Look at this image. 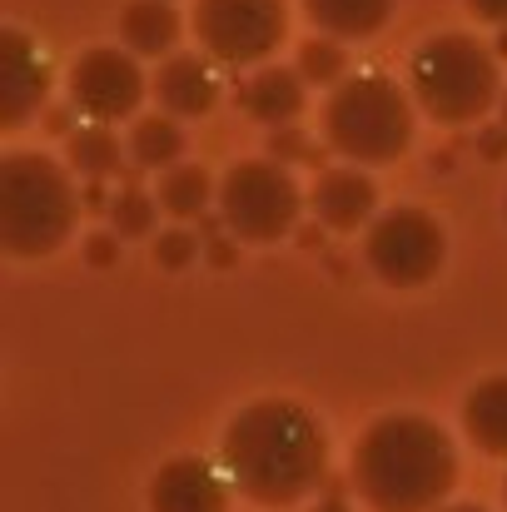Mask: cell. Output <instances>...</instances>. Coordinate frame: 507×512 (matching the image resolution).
<instances>
[{
  "mask_svg": "<svg viewBox=\"0 0 507 512\" xmlns=\"http://www.w3.org/2000/svg\"><path fill=\"white\" fill-rule=\"evenodd\" d=\"M120 234H90L85 239V259L95 264V269H110V264H120Z\"/></svg>",
  "mask_w": 507,
  "mask_h": 512,
  "instance_id": "25",
  "label": "cell"
},
{
  "mask_svg": "<svg viewBox=\"0 0 507 512\" xmlns=\"http://www.w3.org/2000/svg\"><path fill=\"white\" fill-rule=\"evenodd\" d=\"M408 95L438 125H473L503 100L498 50L463 30L428 35L408 60Z\"/></svg>",
  "mask_w": 507,
  "mask_h": 512,
  "instance_id": "4",
  "label": "cell"
},
{
  "mask_svg": "<svg viewBox=\"0 0 507 512\" xmlns=\"http://www.w3.org/2000/svg\"><path fill=\"white\" fill-rule=\"evenodd\" d=\"M438 512H488V508H478V503H443Z\"/></svg>",
  "mask_w": 507,
  "mask_h": 512,
  "instance_id": "33",
  "label": "cell"
},
{
  "mask_svg": "<svg viewBox=\"0 0 507 512\" xmlns=\"http://www.w3.org/2000/svg\"><path fill=\"white\" fill-rule=\"evenodd\" d=\"M50 95V65L20 30H0V130L30 125V115Z\"/></svg>",
  "mask_w": 507,
  "mask_h": 512,
  "instance_id": "10",
  "label": "cell"
},
{
  "mask_svg": "<svg viewBox=\"0 0 507 512\" xmlns=\"http://www.w3.org/2000/svg\"><path fill=\"white\" fill-rule=\"evenodd\" d=\"M453 483V438L423 413H383L353 448V488L373 512H438Z\"/></svg>",
  "mask_w": 507,
  "mask_h": 512,
  "instance_id": "2",
  "label": "cell"
},
{
  "mask_svg": "<svg viewBox=\"0 0 507 512\" xmlns=\"http://www.w3.org/2000/svg\"><path fill=\"white\" fill-rule=\"evenodd\" d=\"M503 125H507V95H503Z\"/></svg>",
  "mask_w": 507,
  "mask_h": 512,
  "instance_id": "35",
  "label": "cell"
},
{
  "mask_svg": "<svg viewBox=\"0 0 507 512\" xmlns=\"http://www.w3.org/2000/svg\"><path fill=\"white\" fill-rule=\"evenodd\" d=\"M463 433L473 438L478 453L507 458V373H493L468 388L463 398Z\"/></svg>",
  "mask_w": 507,
  "mask_h": 512,
  "instance_id": "16",
  "label": "cell"
},
{
  "mask_svg": "<svg viewBox=\"0 0 507 512\" xmlns=\"http://www.w3.org/2000/svg\"><path fill=\"white\" fill-rule=\"evenodd\" d=\"M45 130L50 135H75L70 130V110H45Z\"/></svg>",
  "mask_w": 507,
  "mask_h": 512,
  "instance_id": "29",
  "label": "cell"
},
{
  "mask_svg": "<svg viewBox=\"0 0 507 512\" xmlns=\"http://www.w3.org/2000/svg\"><path fill=\"white\" fill-rule=\"evenodd\" d=\"M289 35L284 0H194V40L219 65H269Z\"/></svg>",
  "mask_w": 507,
  "mask_h": 512,
  "instance_id": "8",
  "label": "cell"
},
{
  "mask_svg": "<svg viewBox=\"0 0 507 512\" xmlns=\"http://www.w3.org/2000/svg\"><path fill=\"white\" fill-rule=\"evenodd\" d=\"M160 204V194H145L140 184H125L120 194H115V204H110V224H115V234L120 239H145L150 229H155V209Z\"/></svg>",
  "mask_w": 507,
  "mask_h": 512,
  "instance_id": "22",
  "label": "cell"
},
{
  "mask_svg": "<svg viewBox=\"0 0 507 512\" xmlns=\"http://www.w3.org/2000/svg\"><path fill=\"white\" fill-rule=\"evenodd\" d=\"M85 209H95V214H110V204H115V194H105V179H85Z\"/></svg>",
  "mask_w": 507,
  "mask_h": 512,
  "instance_id": "27",
  "label": "cell"
},
{
  "mask_svg": "<svg viewBox=\"0 0 507 512\" xmlns=\"http://www.w3.org/2000/svg\"><path fill=\"white\" fill-rule=\"evenodd\" d=\"M219 224L244 244H274L299 224L304 194L279 160H239L219 179Z\"/></svg>",
  "mask_w": 507,
  "mask_h": 512,
  "instance_id": "6",
  "label": "cell"
},
{
  "mask_svg": "<svg viewBox=\"0 0 507 512\" xmlns=\"http://www.w3.org/2000/svg\"><path fill=\"white\" fill-rule=\"evenodd\" d=\"M80 194L65 165L35 150H15L0 165V244L15 259L55 254L80 219Z\"/></svg>",
  "mask_w": 507,
  "mask_h": 512,
  "instance_id": "3",
  "label": "cell"
},
{
  "mask_svg": "<svg viewBox=\"0 0 507 512\" xmlns=\"http://www.w3.org/2000/svg\"><path fill=\"white\" fill-rule=\"evenodd\" d=\"M65 155H70V170L80 179H110L130 160V150H120L110 125H80L75 135H65Z\"/></svg>",
  "mask_w": 507,
  "mask_h": 512,
  "instance_id": "19",
  "label": "cell"
},
{
  "mask_svg": "<svg viewBox=\"0 0 507 512\" xmlns=\"http://www.w3.org/2000/svg\"><path fill=\"white\" fill-rule=\"evenodd\" d=\"M309 85H324V90H334L348 80V55H343V45H338L334 35H314V40H304L299 45V65H294Z\"/></svg>",
  "mask_w": 507,
  "mask_h": 512,
  "instance_id": "21",
  "label": "cell"
},
{
  "mask_svg": "<svg viewBox=\"0 0 507 512\" xmlns=\"http://www.w3.org/2000/svg\"><path fill=\"white\" fill-rule=\"evenodd\" d=\"M413 95L388 75H348L329 90L324 105V145L363 165H393L413 145Z\"/></svg>",
  "mask_w": 507,
  "mask_h": 512,
  "instance_id": "5",
  "label": "cell"
},
{
  "mask_svg": "<svg viewBox=\"0 0 507 512\" xmlns=\"http://www.w3.org/2000/svg\"><path fill=\"white\" fill-rule=\"evenodd\" d=\"M309 204H314V219L324 229H338V234H353L358 224L378 219V189L358 165L324 170L314 179V189H309Z\"/></svg>",
  "mask_w": 507,
  "mask_h": 512,
  "instance_id": "12",
  "label": "cell"
},
{
  "mask_svg": "<svg viewBox=\"0 0 507 512\" xmlns=\"http://www.w3.org/2000/svg\"><path fill=\"white\" fill-rule=\"evenodd\" d=\"M398 0H304V15L314 20L319 35L334 40H368L388 25Z\"/></svg>",
  "mask_w": 507,
  "mask_h": 512,
  "instance_id": "17",
  "label": "cell"
},
{
  "mask_svg": "<svg viewBox=\"0 0 507 512\" xmlns=\"http://www.w3.org/2000/svg\"><path fill=\"white\" fill-rule=\"evenodd\" d=\"M299 244H304V249H314V244H324V224H314V229H304V234H299Z\"/></svg>",
  "mask_w": 507,
  "mask_h": 512,
  "instance_id": "31",
  "label": "cell"
},
{
  "mask_svg": "<svg viewBox=\"0 0 507 512\" xmlns=\"http://www.w3.org/2000/svg\"><path fill=\"white\" fill-rule=\"evenodd\" d=\"M269 160H279V165H309V170H319V165H324V150H319L309 135H299L294 125H284V130H269Z\"/></svg>",
  "mask_w": 507,
  "mask_h": 512,
  "instance_id": "23",
  "label": "cell"
},
{
  "mask_svg": "<svg viewBox=\"0 0 507 512\" xmlns=\"http://www.w3.org/2000/svg\"><path fill=\"white\" fill-rule=\"evenodd\" d=\"M179 10L169 0H130L120 10V40L130 55L140 60H160V55H174L179 45Z\"/></svg>",
  "mask_w": 507,
  "mask_h": 512,
  "instance_id": "15",
  "label": "cell"
},
{
  "mask_svg": "<svg viewBox=\"0 0 507 512\" xmlns=\"http://www.w3.org/2000/svg\"><path fill=\"white\" fill-rule=\"evenodd\" d=\"M199 249H204L199 234H189V229H165V234L155 239V264H160V269H189V264L199 259Z\"/></svg>",
  "mask_w": 507,
  "mask_h": 512,
  "instance_id": "24",
  "label": "cell"
},
{
  "mask_svg": "<svg viewBox=\"0 0 507 512\" xmlns=\"http://www.w3.org/2000/svg\"><path fill=\"white\" fill-rule=\"evenodd\" d=\"M468 10L488 25H507V0H468Z\"/></svg>",
  "mask_w": 507,
  "mask_h": 512,
  "instance_id": "28",
  "label": "cell"
},
{
  "mask_svg": "<svg viewBox=\"0 0 507 512\" xmlns=\"http://www.w3.org/2000/svg\"><path fill=\"white\" fill-rule=\"evenodd\" d=\"M150 80L140 70V55L130 50H85L75 65H70V100L85 120L95 125H110V120H130L145 100Z\"/></svg>",
  "mask_w": 507,
  "mask_h": 512,
  "instance_id": "9",
  "label": "cell"
},
{
  "mask_svg": "<svg viewBox=\"0 0 507 512\" xmlns=\"http://www.w3.org/2000/svg\"><path fill=\"white\" fill-rule=\"evenodd\" d=\"M503 503H507V488H503Z\"/></svg>",
  "mask_w": 507,
  "mask_h": 512,
  "instance_id": "36",
  "label": "cell"
},
{
  "mask_svg": "<svg viewBox=\"0 0 507 512\" xmlns=\"http://www.w3.org/2000/svg\"><path fill=\"white\" fill-rule=\"evenodd\" d=\"M304 100H309V80L299 70H284V65H259L254 80L239 90V105L249 110V120L269 125V130H284L304 115Z\"/></svg>",
  "mask_w": 507,
  "mask_h": 512,
  "instance_id": "14",
  "label": "cell"
},
{
  "mask_svg": "<svg viewBox=\"0 0 507 512\" xmlns=\"http://www.w3.org/2000/svg\"><path fill=\"white\" fill-rule=\"evenodd\" d=\"M443 259H448L443 224L428 209H413V204L383 209L368 224V234H363V264L388 289H418V284H428L443 269Z\"/></svg>",
  "mask_w": 507,
  "mask_h": 512,
  "instance_id": "7",
  "label": "cell"
},
{
  "mask_svg": "<svg viewBox=\"0 0 507 512\" xmlns=\"http://www.w3.org/2000/svg\"><path fill=\"white\" fill-rule=\"evenodd\" d=\"M125 150H130L135 170H174L184 155V130L174 115H140Z\"/></svg>",
  "mask_w": 507,
  "mask_h": 512,
  "instance_id": "18",
  "label": "cell"
},
{
  "mask_svg": "<svg viewBox=\"0 0 507 512\" xmlns=\"http://www.w3.org/2000/svg\"><path fill=\"white\" fill-rule=\"evenodd\" d=\"M478 155H483V160H493V165L507 160V125H493V130H483V135H478Z\"/></svg>",
  "mask_w": 507,
  "mask_h": 512,
  "instance_id": "26",
  "label": "cell"
},
{
  "mask_svg": "<svg viewBox=\"0 0 507 512\" xmlns=\"http://www.w3.org/2000/svg\"><path fill=\"white\" fill-rule=\"evenodd\" d=\"M209 259L224 269V264H234V244H224V239H209Z\"/></svg>",
  "mask_w": 507,
  "mask_h": 512,
  "instance_id": "30",
  "label": "cell"
},
{
  "mask_svg": "<svg viewBox=\"0 0 507 512\" xmlns=\"http://www.w3.org/2000/svg\"><path fill=\"white\" fill-rule=\"evenodd\" d=\"M498 55H507V25H503V35H498Z\"/></svg>",
  "mask_w": 507,
  "mask_h": 512,
  "instance_id": "34",
  "label": "cell"
},
{
  "mask_svg": "<svg viewBox=\"0 0 507 512\" xmlns=\"http://www.w3.org/2000/svg\"><path fill=\"white\" fill-rule=\"evenodd\" d=\"M229 483L259 508H294L329 478V438L319 418L289 398H259L239 408L219 438Z\"/></svg>",
  "mask_w": 507,
  "mask_h": 512,
  "instance_id": "1",
  "label": "cell"
},
{
  "mask_svg": "<svg viewBox=\"0 0 507 512\" xmlns=\"http://www.w3.org/2000/svg\"><path fill=\"white\" fill-rule=\"evenodd\" d=\"M150 512H229V483L204 458H169L150 483Z\"/></svg>",
  "mask_w": 507,
  "mask_h": 512,
  "instance_id": "11",
  "label": "cell"
},
{
  "mask_svg": "<svg viewBox=\"0 0 507 512\" xmlns=\"http://www.w3.org/2000/svg\"><path fill=\"white\" fill-rule=\"evenodd\" d=\"M214 199H219V189L209 184V174L199 165H174L160 179V209L174 214V219H199Z\"/></svg>",
  "mask_w": 507,
  "mask_h": 512,
  "instance_id": "20",
  "label": "cell"
},
{
  "mask_svg": "<svg viewBox=\"0 0 507 512\" xmlns=\"http://www.w3.org/2000/svg\"><path fill=\"white\" fill-rule=\"evenodd\" d=\"M314 512H348V503H343V498H324Z\"/></svg>",
  "mask_w": 507,
  "mask_h": 512,
  "instance_id": "32",
  "label": "cell"
},
{
  "mask_svg": "<svg viewBox=\"0 0 507 512\" xmlns=\"http://www.w3.org/2000/svg\"><path fill=\"white\" fill-rule=\"evenodd\" d=\"M155 100L174 120H199L219 100V80L209 70V55H165L155 75Z\"/></svg>",
  "mask_w": 507,
  "mask_h": 512,
  "instance_id": "13",
  "label": "cell"
}]
</instances>
